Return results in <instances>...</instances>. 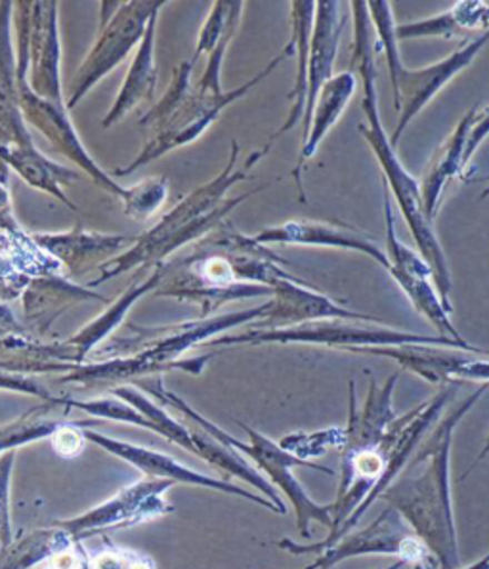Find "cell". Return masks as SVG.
Returning a JSON list of instances; mask_svg holds the SVG:
<instances>
[{
    "mask_svg": "<svg viewBox=\"0 0 489 569\" xmlns=\"http://www.w3.org/2000/svg\"><path fill=\"white\" fill-rule=\"evenodd\" d=\"M488 390L489 385H480L442 415V419L421 441L411 461L379 499L408 522L415 536L438 558L442 569H459L461 566L449 486L453 435L457 425Z\"/></svg>",
    "mask_w": 489,
    "mask_h": 569,
    "instance_id": "1",
    "label": "cell"
},
{
    "mask_svg": "<svg viewBox=\"0 0 489 569\" xmlns=\"http://www.w3.org/2000/svg\"><path fill=\"white\" fill-rule=\"evenodd\" d=\"M286 264L283 258L243 236L224 218L196 244L193 254L178 262L172 276L164 273L167 281L157 295L198 302L207 318L230 300L273 295V284L283 279L300 281Z\"/></svg>",
    "mask_w": 489,
    "mask_h": 569,
    "instance_id": "2",
    "label": "cell"
},
{
    "mask_svg": "<svg viewBox=\"0 0 489 569\" xmlns=\"http://www.w3.org/2000/svg\"><path fill=\"white\" fill-rule=\"evenodd\" d=\"M353 14V54L350 60L363 82V113L366 122H360L358 129L371 146L377 161L381 164L382 174L387 180L388 190L395 193L401 214L413 233L415 244L427 260L430 270L435 273V284L443 306L449 313H453V305L449 299L451 292V271L448 258L443 254L442 243L436 236L435 226L428 220L422 207L421 186L409 174L396 156L395 146L390 143L387 132L382 129L381 113H379V90H377V61H375V42L371 31H375L367 2H352Z\"/></svg>",
    "mask_w": 489,
    "mask_h": 569,
    "instance_id": "3",
    "label": "cell"
},
{
    "mask_svg": "<svg viewBox=\"0 0 489 569\" xmlns=\"http://www.w3.org/2000/svg\"><path fill=\"white\" fill-rule=\"evenodd\" d=\"M239 146L231 143V156L226 167L214 180L204 183L201 188L183 197L182 201L170 210L169 214H164L148 233H143L142 238H138L134 247H130L129 251L121 252L119 257L111 258L100 268V276L94 281H90L89 287H96L98 283H106L111 278L121 276L124 271H129L134 266H157L164 264V258L172 252L191 243L198 238H203L204 233L220 224L224 220L226 214L233 207H238L241 201L252 193H243V196L224 201V196L236 182H241L249 177V170H236V161H238Z\"/></svg>",
    "mask_w": 489,
    "mask_h": 569,
    "instance_id": "4",
    "label": "cell"
},
{
    "mask_svg": "<svg viewBox=\"0 0 489 569\" xmlns=\"http://www.w3.org/2000/svg\"><path fill=\"white\" fill-rule=\"evenodd\" d=\"M459 385H443L442 390L436 393L435 398L422 401L419 406L413 407L406 415H398L395 422H390V427L385 432L379 451L385 461V472L381 480L375 486L373 491L367 495L366 501L361 502L360 509L356 510L347 523L339 529V533L329 539V541L313 542V545H299L291 539H283L278 542L279 549L287 550L291 555H318L331 549L335 542H339L342 537L350 533L358 522H360L367 509H371L375 502L381 499V495L387 491L388 486L400 476L401 470L406 468L411 457H413L417 448L421 446V441L427 438L428 432L438 425V420L442 419L443 407L448 406V401L453 398Z\"/></svg>",
    "mask_w": 489,
    "mask_h": 569,
    "instance_id": "5",
    "label": "cell"
},
{
    "mask_svg": "<svg viewBox=\"0 0 489 569\" xmlns=\"http://www.w3.org/2000/svg\"><path fill=\"white\" fill-rule=\"evenodd\" d=\"M238 345H310L326 346L350 352L353 348H369V346H401V345H435L459 348L467 352L489 356V350L472 346L470 342L448 339V337H428L417 332L395 331V329H375V327H358L356 321L347 323L345 319L331 321H316L306 326L289 327V329H252V331L236 335V337H220V339L204 342L203 346H238Z\"/></svg>",
    "mask_w": 489,
    "mask_h": 569,
    "instance_id": "6",
    "label": "cell"
},
{
    "mask_svg": "<svg viewBox=\"0 0 489 569\" xmlns=\"http://www.w3.org/2000/svg\"><path fill=\"white\" fill-rule=\"evenodd\" d=\"M295 54V47L289 41L286 50L276 56L268 68L262 69L259 76L244 82L243 87L231 90V92H209V90H199L196 84L191 87L190 94L186 96L182 106L177 111V116L170 119L169 124L161 132H157L151 138L150 143L143 148L142 153L134 159V163L117 170V177H124L129 172L140 169L143 164L151 163L157 157L164 156L167 151L186 146V143L196 142L204 130L217 121L218 116L224 111L230 103L239 100L241 96L247 94L249 90L255 89L262 79L270 76L273 69L278 68L281 61H286L289 56Z\"/></svg>",
    "mask_w": 489,
    "mask_h": 569,
    "instance_id": "7",
    "label": "cell"
},
{
    "mask_svg": "<svg viewBox=\"0 0 489 569\" xmlns=\"http://www.w3.org/2000/svg\"><path fill=\"white\" fill-rule=\"evenodd\" d=\"M163 4L167 2H121L116 16L100 28L94 47L73 77L66 103L69 109L76 108L98 81H102L130 54L132 48L142 42L151 18Z\"/></svg>",
    "mask_w": 489,
    "mask_h": 569,
    "instance_id": "8",
    "label": "cell"
},
{
    "mask_svg": "<svg viewBox=\"0 0 489 569\" xmlns=\"http://www.w3.org/2000/svg\"><path fill=\"white\" fill-rule=\"evenodd\" d=\"M239 427L243 428L247 436H249V443H244L241 453L257 462V467L270 478L273 488H278L281 493H286L287 499L291 501L292 509L297 512V528H299L300 536L305 539L312 537V531H310V523L312 522H320L321 526L331 529V526H333V502L331 505H318L313 499H310V495L306 493L302 483L292 475V468H312V470L329 476H333L335 470L318 465V462L302 461L299 457L286 451L276 441L260 435L259 430H255V428L241 425V422H239Z\"/></svg>",
    "mask_w": 489,
    "mask_h": 569,
    "instance_id": "9",
    "label": "cell"
},
{
    "mask_svg": "<svg viewBox=\"0 0 489 569\" xmlns=\"http://www.w3.org/2000/svg\"><path fill=\"white\" fill-rule=\"evenodd\" d=\"M177 486L170 480H143L122 488L111 499L94 509L76 516L71 520H58V526L68 529L76 541L84 537L98 536L108 529H127L138 523L150 522L161 516L174 512L172 505L164 501V491Z\"/></svg>",
    "mask_w": 489,
    "mask_h": 569,
    "instance_id": "10",
    "label": "cell"
},
{
    "mask_svg": "<svg viewBox=\"0 0 489 569\" xmlns=\"http://www.w3.org/2000/svg\"><path fill=\"white\" fill-rule=\"evenodd\" d=\"M488 42L489 31H486V33L478 34L476 39L467 42L465 47L456 50L453 54L436 61L428 68L401 69L400 76L392 84L395 108L398 111V124H396V130L390 136V143L395 148L400 142L403 132L408 130L409 124L413 122L415 117L419 116L422 109L435 100L443 87H448L453 77L469 68L470 63L476 60V56L482 52Z\"/></svg>",
    "mask_w": 489,
    "mask_h": 569,
    "instance_id": "11",
    "label": "cell"
},
{
    "mask_svg": "<svg viewBox=\"0 0 489 569\" xmlns=\"http://www.w3.org/2000/svg\"><path fill=\"white\" fill-rule=\"evenodd\" d=\"M87 440L96 443L98 448H102L103 451L113 455L121 461L129 462L130 467L138 468L146 478H153V480H170L174 483H183V486H196V488L214 489L220 493L236 495V497H243L247 501H252L255 505H260L265 509L272 510V512H279L278 507L273 505L270 499L260 497V495L249 493L247 489L239 488L236 483H231L230 480H218V478H211V476L201 475L198 470H191L186 467L182 462L177 461L174 457L170 455L161 453L156 449L142 448V446H134L129 441L116 440L111 436L100 435L87 428L84 430Z\"/></svg>",
    "mask_w": 489,
    "mask_h": 569,
    "instance_id": "12",
    "label": "cell"
},
{
    "mask_svg": "<svg viewBox=\"0 0 489 569\" xmlns=\"http://www.w3.org/2000/svg\"><path fill=\"white\" fill-rule=\"evenodd\" d=\"M273 299L268 300L265 316L251 323L255 329H289V327L306 326L316 321H360V323H382L381 318L369 313L348 310L327 295L318 291L313 284L300 281H278L273 284ZM385 326V323H382Z\"/></svg>",
    "mask_w": 489,
    "mask_h": 569,
    "instance_id": "13",
    "label": "cell"
},
{
    "mask_svg": "<svg viewBox=\"0 0 489 569\" xmlns=\"http://www.w3.org/2000/svg\"><path fill=\"white\" fill-rule=\"evenodd\" d=\"M398 380H400L398 371L390 375L382 387L371 377L369 379V392H367L361 409L358 407V401H356V385L353 382L348 385L350 387L348 388L350 390V403H348V425L345 427L347 441L340 449L342 465H348L358 455L377 451L381 446L387 428L398 417L395 407H392V393H395Z\"/></svg>",
    "mask_w": 489,
    "mask_h": 569,
    "instance_id": "14",
    "label": "cell"
},
{
    "mask_svg": "<svg viewBox=\"0 0 489 569\" xmlns=\"http://www.w3.org/2000/svg\"><path fill=\"white\" fill-rule=\"evenodd\" d=\"M60 34H58V2H33L31 37H29L28 87L44 102L68 108L60 81Z\"/></svg>",
    "mask_w": 489,
    "mask_h": 569,
    "instance_id": "15",
    "label": "cell"
},
{
    "mask_svg": "<svg viewBox=\"0 0 489 569\" xmlns=\"http://www.w3.org/2000/svg\"><path fill=\"white\" fill-rule=\"evenodd\" d=\"M260 244H310V247H331L342 251H356L373 258L377 264L388 270L387 252L375 244L363 231L340 222H318V220H291L286 224L272 226L255 236Z\"/></svg>",
    "mask_w": 489,
    "mask_h": 569,
    "instance_id": "16",
    "label": "cell"
},
{
    "mask_svg": "<svg viewBox=\"0 0 489 569\" xmlns=\"http://www.w3.org/2000/svg\"><path fill=\"white\" fill-rule=\"evenodd\" d=\"M347 26L342 14V2H316L313 16L310 61H308V96H306L305 119H302V142L310 130L313 108L327 82L333 79L335 60L339 54V42Z\"/></svg>",
    "mask_w": 489,
    "mask_h": 569,
    "instance_id": "17",
    "label": "cell"
},
{
    "mask_svg": "<svg viewBox=\"0 0 489 569\" xmlns=\"http://www.w3.org/2000/svg\"><path fill=\"white\" fill-rule=\"evenodd\" d=\"M350 352L381 356L387 360L396 361L401 369H408L436 387L459 385L457 375L465 363L472 356H480V353L467 352L459 348L435 345L369 346V348H353Z\"/></svg>",
    "mask_w": 489,
    "mask_h": 569,
    "instance_id": "18",
    "label": "cell"
},
{
    "mask_svg": "<svg viewBox=\"0 0 489 569\" xmlns=\"http://www.w3.org/2000/svg\"><path fill=\"white\" fill-rule=\"evenodd\" d=\"M478 117H480L478 106L467 111V116L457 122V127L448 136V140L438 148L432 161L422 174L421 182H419L422 207H425V214H427L430 222H435L436 214H438L446 186L453 178L461 177L462 170L467 167L465 164V151H467L469 136L476 121H478Z\"/></svg>",
    "mask_w": 489,
    "mask_h": 569,
    "instance_id": "19",
    "label": "cell"
},
{
    "mask_svg": "<svg viewBox=\"0 0 489 569\" xmlns=\"http://www.w3.org/2000/svg\"><path fill=\"white\" fill-rule=\"evenodd\" d=\"M14 2H0V143L34 148L31 136L23 127L20 89H18V61L10 42V14Z\"/></svg>",
    "mask_w": 489,
    "mask_h": 569,
    "instance_id": "20",
    "label": "cell"
},
{
    "mask_svg": "<svg viewBox=\"0 0 489 569\" xmlns=\"http://www.w3.org/2000/svg\"><path fill=\"white\" fill-rule=\"evenodd\" d=\"M34 243L54 258L58 264L71 273L87 270V264L108 258L124 244L137 243L130 236H100L92 231H69V233H33Z\"/></svg>",
    "mask_w": 489,
    "mask_h": 569,
    "instance_id": "21",
    "label": "cell"
},
{
    "mask_svg": "<svg viewBox=\"0 0 489 569\" xmlns=\"http://www.w3.org/2000/svg\"><path fill=\"white\" fill-rule=\"evenodd\" d=\"M358 89V79L353 76L352 71H345L335 76L331 81L327 82L326 87L321 89L320 98L313 108L312 122H310V130L302 142V150H300L299 163L292 170V177L297 180L299 186L300 201L305 203V190H302V169H305L306 161L316 156V151L320 148L335 124L339 122L340 117L345 113L348 103L352 100L353 92Z\"/></svg>",
    "mask_w": 489,
    "mask_h": 569,
    "instance_id": "22",
    "label": "cell"
},
{
    "mask_svg": "<svg viewBox=\"0 0 489 569\" xmlns=\"http://www.w3.org/2000/svg\"><path fill=\"white\" fill-rule=\"evenodd\" d=\"M489 31V2L483 0H462L453 7L432 16L427 20L401 23L396 28L398 41L411 39H443L453 41L469 33H486Z\"/></svg>",
    "mask_w": 489,
    "mask_h": 569,
    "instance_id": "23",
    "label": "cell"
},
{
    "mask_svg": "<svg viewBox=\"0 0 489 569\" xmlns=\"http://www.w3.org/2000/svg\"><path fill=\"white\" fill-rule=\"evenodd\" d=\"M164 273H167V264L153 266L151 276H148L146 279L138 278L134 283L130 284L129 291L122 292L121 297L117 299L116 305L111 306L108 312L102 313L100 318L94 319L82 331L77 332L73 339H69L68 342H61L63 350L68 353L69 363L76 367L82 363L84 356L92 352L96 346L100 345L108 337L109 332L113 331L121 323L124 313L129 312L130 306L134 305L146 292L161 287Z\"/></svg>",
    "mask_w": 489,
    "mask_h": 569,
    "instance_id": "24",
    "label": "cell"
},
{
    "mask_svg": "<svg viewBox=\"0 0 489 569\" xmlns=\"http://www.w3.org/2000/svg\"><path fill=\"white\" fill-rule=\"evenodd\" d=\"M157 16H159V12L151 18L142 42L138 44L137 56H134L127 79L122 82L121 90L117 94L116 103H113V108L109 109L108 116L102 121L103 129H109L116 122L121 121L122 117L137 108L138 103L153 100L157 87Z\"/></svg>",
    "mask_w": 489,
    "mask_h": 569,
    "instance_id": "25",
    "label": "cell"
},
{
    "mask_svg": "<svg viewBox=\"0 0 489 569\" xmlns=\"http://www.w3.org/2000/svg\"><path fill=\"white\" fill-rule=\"evenodd\" d=\"M313 16H316V2H291V42L292 47H295V54L299 58L295 87H292L291 92H289L291 111H289L286 122L281 124V129H279L278 132H273L265 148L259 151L260 157H265L268 151L272 150V146L276 143L279 136H283L286 132H289V130L295 129V124L305 119L306 96H308V61H310Z\"/></svg>",
    "mask_w": 489,
    "mask_h": 569,
    "instance_id": "26",
    "label": "cell"
},
{
    "mask_svg": "<svg viewBox=\"0 0 489 569\" xmlns=\"http://www.w3.org/2000/svg\"><path fill=\"white\" fill-rule=\"evenodd\" d=\"M79 300H102V295H94L82 287H77L71 281H66L58 273L52 276H42L34 278L33 283L26 289V316L29 321H33L34 326H39L41 331H47L48 326L60 316L68 306L76 305Z\"/></svg>",
    "mask_w": 489,
    "mask_h": 569,
    "instance_id": "27",
    "label": "cell"
},
{
    "mask_svg": "<svg viewBox=\"0 0 489 569\" xmlns=\"http://www.w3.org/2000/svg\"><path fill=\"white\" fill-rule=\"evenodd\" d=\"M76 542V537L58 523L52 528L37 529L0 549V569H33L73 549Z\"/></svg>",
    "mask_w": 489,
    "mask_h": 569,
    "instance_id": "28",
    "label": "cell"
},
{
    "mask_svg": "<svg viewBox=\"0 0 489 569\" xmlns=\"http://www.w3.org/2000/svg\"><path fill=\"white\" fill-rule=\"evenodd\" d=\"M0 159L7 161L12 169L18 170L21 177L26 178L37 190L41 188V190L61 199L63 204L76 209V204L71 203V199L63 196L60 188V182L76 180L77 174H73V172H68L66 169H60L58 164L50 163L34 148H18V146L0 143Z\"/></svg>",
    "mask_w": 489,
    "mask_h": 569,
    "instance_id": "29",
    "label": "cell"
},
{
    "mask_svg": "<svg viewBox=\"0 0 489 569\" xmlns=\"http://www.w3.org/2000/svg\"><path fill=\"white\" fill-rule=\"evenodd\" d=\"M60 401L58 398L54 401H42L41 406L29 409L28 413L18 417L14 422L0 427V455L16 451L33 441L52 438L66 422H69L63 419H50V411L61 407Z\"/></svg>",
    "mask_w": 489,
    "mask_h": 569,
    "instance_id": "30",
    "label": "cell"
},
{
    "mask_svg": "<svg viewBox=\"0 0 489 569\" xmlns=\"http://www.w3.org/2000/svg\"><path fill=\"white\" fill-rule=\"evenodd\" d=\"M396 283L400 284L401 291L406 292L409 302L413 305L415 310L425 316V318L438 329L442 337L465 342L456 326L451 323L438 289H436L432 279L413 278V276H403V273H392Z\"/></svg>",
    "mask_w": 489,
    "mask_h": 569,
    "instance_id": "31",
    "label": "cell"
},
{
    "mask_svg": "<svg viewBox=\"0 0 489 569\" xmlns=\"http://www.w3.org/2000/svg\"><path fill=\"white\" fill-rule=\"evenodd\" d=\"M111 396H116L119 400L127 401L129 406L138 409L143 417H148V419L156 425L157 435L163 436V438L172 441V443H177V446L186 449V451L196 455V446H193V440H191L190 428L182 427V425L172 419L169 413H164L163 409L157 406L156 401L150 400V398H148L146 393L140 392L138 388L117 387L111 390Z\"/></svg>",
    "mask_w": 489,
    "mask_h": 569,
    "instance_id": "32",
    "label": "cell"
},
{
    "mask_svg": "<svg viewBox=\"0 0 489 569\" xmlns=\"http://www.w3.org/2000/svg\"><path fill=\"white\" fill-rule=\"evenodd\" d=\"M193 71L191 61H183L177 69H174V77L170 81V87L164 92L161 102L157 103L156 108H151L146 116L140 119V124L153 130V134L161 132V130L169 124L170 119L177 116L178 109L182 106L186 96L190 94L191 84L190 76Z\"/></svg>",
    "mask_w": 489,
    "mask_h": 569,
    "instance_id": "33",
    "label": "cell"
},
{
    "mask_svg": "<svg viewBox=\"0 0 489 569\" xmlns=\"http://www.w3.org/2000/svg\"><path fill=\"white\" fill-rule=\"evenodd\" d=\"M367 12L373 23L377 39L381 42L382 54L387 58L388 76H390V84H395L396 79L400 76L401 69L406 68L401 61L400 50H398V37H396L395 14H392V4L382 2V0H369L367 2Z\"/></svg>",
    "mask_w": 489,
    "mask_h": 569,
    "instance_id": "34",
    "label": "cell"
},
{
    "mask_svg": "<svg viewBox=\"0 0 489 569\" xmlns=\"http://www.w3.org/2000/svg\"><path fill=\"white\" fill-rule=\"evenodd\" d=\"M345 441H347L345 428H327L318 432H297V435L286 436L279 441V446L302 461H310L326 455L331 448L342 449Z\"/></svg>",
    "mask_w": 489,
    "mask_h": 569,
    "instance_id": "35",
    "label": "cell"
},
{
    "mask_svg": "<svg viewBox=\"0 0 489 569\" xmlns=\"http://www.w3.org/2000/svg\"><path fill=\"white\" fill-rule=\"evenodd\" d=\"M167 196H169L167 177L148 178V180L129 188L127 197L122 199L124 212L142 222L161 209V204L167 201Z\"/></svg>",
    "mask_w": 489,
    "mask_h": 569,
    "instance_id": "36",
    "label": "cell"
},
{
    "mask_svg": "<svg viewBox=\"0 0 489 569\" xmlns=\"http://www.w3.org/2000/svg\"><path fill=\"white\" fill-rule=\"evenodd\" d=\"M244 2H214L211 8V14L204 21L203 28L199 31L198 44H196V56L191 60V66L203 54L211 56L214 48L220 44L226 31L230 28L233 16L243 10Z\"/></svg>",
    "mask_w": 489,
    "mask_h": 569,
    "instance_id": "37",
    "label": "cell"
},
{
    "mask_svg": "<svg viewBox=\"0 0 489 569\" xmlns=\"http://www.w3.org/2000/svg\"><path fill=\"white\" fill-rule=\"evenodd\" d=\"M102 422L103 420L98 419L66 422V425L50 438V440H52V448H54L56 453L63 457V459L79 457V455L82 453V449H84V443L89 441L87 440V436H84V430H87V428L100 427Z\"/></svg>",
    "mask_w": 489,
    "mask_h": 569,
    "instance_id": "38",
    "label": "cell"
},
{
    "mask_svg": "<svg viewBox=\"0 0 489 569\" xmlns=\"http://www.w3.org/2000/svg\"><path fill=\"white\" fill-rule=\"evenodd\" d=\"M16 451L0 455V549L14 541L10 518V481L14 470Z\"/></svg>",
    "mask_w": 489,
    "mask_h": 569,
    "instance_id": "39",
    "label": "cell"
},
{
    "mask_svg": "<svg viewBox=\"0 0 489 569\" xmlns=\"http://www.w3.org/2000/svg\"><path fill=\"white\" fill-rule=\"evenodd\" d=\"M489 136V108L480 109V117L472 127V132L469 136V143H467V151H465V164L472 161L478 148L482 146L483 140Z\"/></svg>",
    "mask_w": 489,
    "mask_h": 569,
    "instance_id": "40",
    "label": "cell"
},
{
    "mask_svg": "<svg viewBox=\"0 0 489 569\" xmlns=\"http://www.w3.org/2000/svg\"><path fill=\"white\" fill-rule=\"evenodd\" d=\"M488 455H489V436H488V438H486V443H483L482 451H480V453L476 455L475 461H472V465H470L469 470H467V472H465V475H462V478H467V476H469L470 472H472V470H475V467H478V465H480V462H482L483 459H486V457H488Z\"/></svg>",
    "mask_w": 489,
    "mask_h": 569,
    "instance_id": "41",
    "label": "cell"
},
{
    "mask_svg": "<svg viewBox=\"0 0 489 569\" xmlns=\"http://www.w3.org/2000/svg\"><path fill=\"white\" fill-rule=\"evenodd\" d=\"M465 569H489V552L488 555L483 556V558H480L478 562L470 563L469 568Z\"/></svg>",
    "mask_w": 489,
    "mask_h": 569,
    "instance_id": "42",
    "label": "cell"
},
{
    "mask_svg": "<svg viewBox=\"0 0 489 569\" xmlns=\"http://www.w3.org/2000/svg\"><path fill=\"white\" fill-rule=\"evenodd\" d=\"M403 566H406V562H401V560H398V562L390 563V566H388V568H381V569H401V568H403Z\"/></svg>",
    "mask_w": 489,
    "mask_h": 569,
    "instance_id": "43",
    "label": "cell"
},
{
    "mask_svg": "<svg viewBox=\"0 0 489 569\" xmlns=\"http://www.w3.org/2000/svg\"><path fill=\"white\" fill-rule=\"evenodd\" d=\"M302 569H320V562H318V560H313L312 563H308V566Z\"/></svg>",
    "mask_w": 489,
    "mask_h": 569,
    "instance_id": "44",
    "label": "cell"
},
{
    "mask_svg": "<svg viewBox=\"0 0 489 569\" xmlns=\"http://www.w3.org/2000/svg\"><path fill=\"white\" fill-rule=\"evenodd\" d=\"M486 197H489V188H486V190L482 191V196H480V199H486Z\"/></svg>",
    "mask_w": 489,
    "mask_h": 569,
    "instance_id": "45",
    "label": "cell"
}]
</instances>
